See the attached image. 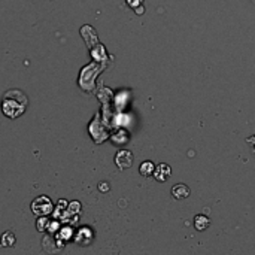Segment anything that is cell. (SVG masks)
<instances>
[{
  "label": "cell",
  "mask_w": 255,
  "mask_h": 255,
  "mask_svg": "<svg viewBox=\"0 0 255 255\" xmlns=\"http://www.w3.org/2000/svg\"><path fill=\"white\" fill-rule=\"evenodd\" d=\"M28 106V97L21 90H9L3 94L1 100V111L7 118H18L21 117Z\"/></svg>",
  "instance_id": "6da1fadb"
},
{
  "label": "cell",
  "mask_w": 255,
  "mask_h": 255,
  "mask_svg": "<svg viewBox=\"0 0 255 255\" xmlns=\"http://www.w3.org/2000/svg\"><path fill=\"white\" fill-rule=\"evenodd\" d=\"M52 202L46 196H40L31 202V212L37 217H45L52 212Z\"/></svg>",
  "instance_id": "7a4b0ae2"
},
{
  "label": "cell",
  "mask_w": 255,
  "mask_h": 255,
  "mask_svg": "<svg viewBox=\"0 0 255 255\" xmlns=\"http://www.w3.org/2000/svg\"><path fill=\"white\" fill-rule=\"evenodd\" d=\"M115 164L120 167V170L130 169L133 166V154L128 149H121L115 154Z\"/></svg>",
  "instance_id": "3957f363"
},
{
  "label": "cell",
  "mask_w": 255,
  "mask_h": 255,
  "mask_svg": "<svg viewBox=\"0 0 255 255\" xmlns=\"http://www.w3.org/2000/svg\"><path fill=\"white\" fill-rule=\"evenodd\" d=\"M170 173H172V169H170V166H167V164H158L155 169H154V178L157 179V181H161V182H164V181H167L169 178H170Z\"/></svg>",
  "instance_id": "277c9868"
},
{
  "label": "cell",
  "mask_w": 255,
  "mask_h": 255,
  "mask_svg": "<svg viewBox=\"0 0 255 255\" xmlns=\"http://www.w3.org/2000/svg\"><path fill=\"white\" fill-rule=\"evenodd\" d=\"M190 188L185 185V184H176L173 188H172V196H173V199H176V200H184V199H187V197H190Z\"/></svg>",
  "instance_id": "5b68a950"
},
{
  "label": "cell",
  "mask_w": 255,
  "mask_h": 255,
  "mask_svg": "<svg viewBox=\"0 0 255 255\" xmlns=\"http://www.w3.org/2000/svg\"><path fill=\"white\" fill-rule=\"evenodd\" d=\"M211 226V220L206 215H197L194 218V227L197 232H205L206 229H209Z\"/></svg>",
  "instance_id": "8992f818"
},
{
  "label": "cell",
  "mask_w": 255,
  "mask_h": 255,
  "mask_svg": "<svg viewBox=\"0 0 255 255\" xmlns=\"http://www.w3.org/2000/svg\"><path fill=\"white\" fill-rule=\"evenodd\" d=\"M0 245L7 248V247H13L15 245V236L12 232H4L0 238Z\"/></svg>",
  "instance_id": "52a82bcc"
},
{
  "label": "cell",
  "mask_w": 255,
  "mask_h": 255,
  "mask_svg": "<svg viewBox=\"0 0 255 255\" xmlns=\"http://www.w3.org/2000/svg\"><path fill=\"white\" fill-rule=\"evenodd\" d=\"M154 169H155V166H154L151 161H145V163H142V164H140L139 172H140V175H142V176L148 178V176H151V175L154 173Z\"/></svg>",
  "instance_id": "ba28073f"
}]
</instances>
